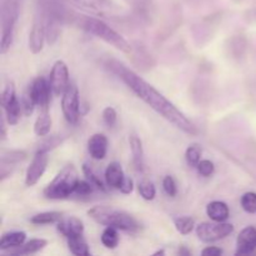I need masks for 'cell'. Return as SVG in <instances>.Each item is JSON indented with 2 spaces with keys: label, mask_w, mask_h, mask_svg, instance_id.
I'll use <instances>...</instances> for the list:
<instances>
[{
  "label": "cell",
  "mask_w": 256,
  "mask_h": 256,
  "mask_svg": "<svg viewBox=\"0 0 256 256\" xmlns=\"http://www.w3.org/2000/svg\"><path fill=\"white\" fill-rule=\"evenodd\" d=\"M48 162H49V156L48 152H36L32 162H30L29 168L26 169V174H25V185L26 186H34L42 174L45 172L48 166Z\"/></svg>",
  "instance_id": "10"
},
{
  "label": "cell",
  "mask_w": 256,
  "mask_h": 256,
  "mask_svg": "<svg viewBox=\"0 0 256 256\" xmlns=\"http://www.w3.org/2000/svg\"><path fill=\"white\" fill-rule=\"evenodd\" d=\"M175 228H176L178 232L182 235H188L194 230L195 228V222L192 218L190 216H182V218H176L174 220Z\"/></svg>",
  "instance_id": "28"
},
{
  "label": "cell",
  "mask_w": 256,
  "mask_h": 256,
  "mask_svg": "<svg viewBox=\"0 0 256 256\" xmlns=\"http://www.w3.org/2000/svg\"><path fill=\"white\" fill-rule=\"evenodd\" d=\"M48 245L45 239H32L30 242H24L20 246L12 248V249L6 250V254L9 255H30L40 252Z\"/></svg>",
  "instance_id": "18"
},
{
  "label": "cell",
  "mask_w": 256,
  "mask_h": 256,
  "mask_svg": "<svg viewBox=\"0 0 256 256\" xmlns=\"http://www.w3.org/2000/svg\"><path fill=\"white\" fill-rule=\"evenodd\" d=\"M242 208L249 214H256V192H245L242 196Z\"/></svg>",
  "instance_id": "31"
},
{
  "label": "cell",
  "mask_w": 256,
  "mask_h": 256,
  "mask_svg": "<svg viewBox=\"0 0 256 256\" xmlns=\"http://www.w3.org/2000/svg\"><path fill=\"white\" fill-rule=\"evenodd\" d=\"M256 250V228L246 226L236 239L235 255H250Z\"/></svg>",
  "instance_id": "13"
},
{
  "label": "cell",
  "mask_w": 256,
  "mask_h": 256,
  "mask_svg": "<svg viewBox=\"0 0 256 256\" xmlns=\"http://www.w3.org/2000/svg\"><path fill=\"white\" fill-rule=\"evenodd\" d=\"M154 255H165V252H164V250H159V252H155Z\"/></svg>",
  "instance_id": "42"
},
{
  "label": "cell",
  "mask_w": 256,
  "mask_h": 256,
  "mask_svg": "<svg viewBox=\"0 0 256 256\" xmlns=\"http://www.w3.org/2000/svg\"><path fill=\"white\" fill-rule=\"evenodd\" d=\"M198 172H199V174L202 175V176H210V175H212V172H214L215 170V166H214V162H210V160H200V162L198 164Z\"/></svg>",
  "instance_id": "36"
},
{
  "label": "cell",
  "mask_w": 256,
  "mask_h": 256,
  "mask_svg": "<svg viewBox=\"0 0 256 256\" xmlns=\"http://www.w3.org/2000/svg\"><path fill=\"white\" fill-rule=\"evenodd\" d=\"M52 129V116L49 114V108H42L39 116L34 124V132L38 136H46Z\"/></svg>",
  "instance_id": "21"
},
{
  "label": "cell",
  "mask_w": 256,
  "mask_h": 256,
  "mask_svg": "<svg viewBox=\"0 0 256 256\" xmlns=\"http://www.w3.org/2000/svg\"><path fill=\"white\" fill-rule=\"evenodd\" d=\"M68 246L74 255L88 256L90 255L89 245L85 242L82 235H75V236L68 238Z\"/></svg>",
  "instance_id": "24"
},
{
  "label": "cell",
  "mask_w": 256,
  "mask_h": 256,
  "mask_svg": "<svg viewBox=\"0 0 256 256\" xmlns=\"http://www.w3.org/2000/svg\"><path fill=\"white\" fill-rule=\"evenodd\" d=\"M234 232V226L228 222H202L196 226V235L202 242H212L224 239Z\"/></svg>",
  "instance_id": "6"
},
{
  "label": "cell",
  "mask_w": 256,
  "mask_h": 256,
  "mask_svg": "<svg viewBox=\"0 0 256 256\" xmlns=\"http://www.w3.org/2000/svg\"><path fill=\"white\" fill-rule=\"evenodd\" d=\"M30 94H32V99H34L35 104L38 106L42 108H49L50 102V95H52V85L50 82H48L44 76H39L29 85Z\"/></svg>",
  "instance_id": "11"
},
{
  "label": "cell",
  "mask_w": 256,
  "mask_h": 256,
  "mask_svg": "<svg viewBox=\"0 0 256 256\" xmlns=\"http://www.w3.org/2000/svg\"><path fill=\"white\" fill-rule=\"evenodd\" d=\"M88 150L92 159L102 160L106 156L108 139L104 134H94L88 142Z\"/></svg>",
  "instance_id": "16"
},
{
  "label": "cell",
  "mask_w": 256,
  "mask_h": 256,
  "mask_svg": "<svg viewBox=\"0 0 256 256\" xmlns=\"http://www.w3.org/2000/svg\"><path fill=\"white\" fill-rule=\"evenodd\" d=\"M179 254L180 255H190V254H192V252H190L189 250H186V248H185V246H182L179 249Z\"/></svg>",
  "instance_id": "41"
},
{
  "label": "cell",
  "mask_w": 256,
  "mask_h": 256,
  "mask_svg": "<svg viewBox=\"0 0 256 256\" xmlns=\"http://www.w3.org/2000/svg\"><path fill=\"white\" fill-rule=\"evenodd\" d=\"M45 38H46V22L44 14L39 10L29 35V50L32 54H39L42 52Z\"/></svg>",
  "instance_id": "9"
},
{
  "label": "cell",
  "mask_w": 256,
  "mask_h": 256,
  "mask_svg": "<svg viewBox=\"0 0 256 256\" xmlns=\"http://www.w3.org/2000/svg\"><path fill=\"white\" fill-rule=\"evenodd\" d=\"M162 188H164L165 192H166L169 196H175V195H176V184H175V180L172 179V176H170V175L164 178V180H162Z\"/></svg>",
  "instance_id": "38"
},
{
  "label": "cell",
  "mask_w": 256,
  "mask_h": 256,
  "mask_svg": "<svg viewBox=\"0 0 256 256\" xmlns=\"http://www.w3.org/2000/svg\"><path fill=\"white\" fill-rule=\"evenodd\" d=\"M2 109H4V114L8 120V124L9 125L18 124V122H19L20 119V115H22V102L18 100V98H15L14 100H12V102H8L6 105H4Z\"/></svg>",
  "instance_id": "23"
},
{
  "label": "cell",
  "mask_w": 256,
  "mask_h": 256,
  "mask_svg": "<svg viewBox=\"0 0 256 256\" xmlns=\"http://www.w3.org/2000/svg\"><path fill=\"white\" fill-rule=\"evenodd\" d=\"M62 2L99 15H108L112 12V6L109 0H62Z\"/></svg>",
  "instance_id": "14"
},
{
  "label": "cell",
  "mask_w": 256,
  "mask_h": 256,
  "mask_svg": "<svg viewBox=\"0 0 256 256\" xmlns=\"http://www.w3.org/2000/svg\"><path fill=\"white\" fill-rule=\"evenodd\" d=\"M62 219V212H44L35 214L30 218V222L35 225H49L56 224Z\"/></svg>",
  "instance_id": "25"
},
{
  "label": "cell",
  "mask_w": 256,
  "mask_h": 256,
  "mask_svg": "<svg viewBox=\"0 0 256 256\" xmlns=\"http://www.w3.org/2000/svg\"><path fill=\"white\" fill-rule=\"evenodd\" d=\"M20 12V0H2V42L0 52L5 54L12 44L15 24Z\"/></svg>",
  "instance_id": "5"
},
{
  "label": "cell",
  "mask_w": 256,
  "mask_h": 256,
  "mask_svg": "<svg viewBox=\"0 0 256 256\" xmlns=\"http://www.w3.org/2000/svg\"><path fill=\"white\" fill-rule=\"evenodd\" d=\"M108 66L128 85L129 89H132L138 95V98H140L145 104L149 105L164 119H166L168 122H172L178 129L182 130L186 134H196L198 129L194 122L188 119L184 112H180L172 102H169L164 95L160 94L152 85L140 78L136 72L128 69L124 64L116 62V60H112L108 62Z\"/></svg>",
  "instance_id": "1"
},
{
  "label": "cell",
  "mask_w": 256,
  "mask_h": 256,
  "mask_svg": "<svg viewBox=\"0 0 256 256\" xmlns=\"http://www.w3.org/2000/svg\"><path fill=\"white\" fill-rule=\"evenodd\" d=\"M58 232L65 238H72L75 235L84 234V224L80 219L75 216H70L68 219H62L59 222H56Z\"/></svg>",
  "instance_id": "15"
},
{
  "label": "cell",
  "mask_w": 256,
  "mask_h": 256,
  "mask_svg": "<svg viewBox=\"0 0 256 256\" xmlns=\"http://www.w3.org/2000/svg\"><path fill=\"white\" fill-rule=\"evenodd\" d=\"M222 252H222V249H220V248L208 246L202 250V256H219V255H222Z\"/></svg>",
  "instance_id": "40"
},
{
  "label": "cell",
  "mask_w": 256,
  "mask_h": 256,
  "mask_svg": "<svg viewBox=\"0 0 256 256\" xmlns=\"http://www.w3.org/2000/svg\"><path fill=\"white\" fill-rule=\"evenodd\" d=\"M65 138L62 135H52V136L46 138V139L42 140V142L38 146L36 152H49L50 150L55 149V148L59 146L62 142H64Z\"/></svg>",
  "instance_id": "29"
},
{
  "label": "cell",
  "mask_w": 256,
  "mask_h": 256,
  "mask_svg": "<svg viewBox=\"0 0 256 256\" xmlns=\"http://www.w3.org/2000/svg\"><path fill=\"white\" fill-rule=\"evenodd\" d=\"M130 149H132V159H134L135 166L139 170L144 169V150H142V142L138 135L132 134L129 136Z\"/></svg>",
  "instance_id": "22"
},
{
  "label": "cell",
  "mask_w": 256,
  "mask_h": 256,
  "mask_svg": "<svg viewBox=\"0 0 256 256\" xmlns=\"http://www.w3.org/2000/svg\"><path fill=\"white\" fill-rule=\"evenodd\" d=\"M82 172H84L85 176L88 178V180H89V182H92L96 189L102 190V192H105V190H106V188L104 186V184H102V182L100 180V178L95 174V172L92 170V168L90 166V165L88 164L82 165Z\"/></svg>",
  "instance_id": "32"
},
{
  "label": "cell",
  "mask_w": 256,
  "mask_h": 256,
  "mask_svg": "<svg viewBox=\"0 0 256 256\" xmlns=\"http://www.w3.org/2000/svg\"><path fill=\"white\" fill-rule=\"evenodd\" d=\"M16 98V94H15V86L14 82H9L6 85H5L4 90L2 92V105H6L8 102H10L12 100H14Z\"/></svg>",
  "instance_id": "35"
},
{
  "label": "cell",
  "mask_w": 256,
  "mask_h": 256,
  "mask_svg": "<svg viewBox=\"0 0 256 256\" xmlns=\"http://www.w3.org/2000/svg\"><path fill=\"white\" fill-rule=\"evenodd\" d=\"M72 22H74L76 26H79L80 29H82L84 32H89V34L95 35L99 39L104 40L108 44L112 45L114 48H116L118 50L122 52H126L130 54L132 52V45L119 34V32H115L114 29L109 26L108 24H105L102 20L96 19L94 16H88V15H79L75 14L72 18Z\"/></svg>",
  "instance_id": "2"
},
{
  "label": "cell",
  "mask_w": 256,
  "mask_h": 256,
  "mask_svg": "<svg viewBox=\"0 0 256 256\" xmlns=\"http://www.w3.org/2000/svg\"><path fill=\"white\" fill-rule=\"evenodd\" d=\"M62 109L65 119L70 124H76L80 116L79 90L74 82H70L62 98Z\"/></svg>",
  "instance_id": "7"
},
{
  "label": "cell",
  "mask_w": 256,
  "mask_h": 256,
  "mask_svg": "<svg viewBox=\"0 0 256 256\" xmlns=\"http://www.w3.org/2000/svg\"><path fill=\"white\" fill-rule=\"evenodd\" d=\"M79 178L78 172L72 165H66L52 182L44 189V196L48 199H68L74 195L75 188H76Z\"/></svg>",
  "instance_id": "4"
},
{
  "label": "cell",
  "mask_w": 256,
  "mask_h": 256,
  "mask_svg": "<svg viewBox=\"0 0 256 256\" xmlns=\"http://www.w3.org/2000/svg\"><path fill=\"white\" fill-rule=\"evenodd\" d=\"M102 242L106 249H115L119 244V234L118 229L112 226H106L102 234Z\"/></svg>",
  "instance_id": "26"
},
{
  "label": "cell",
  "mask_w": 256,
  "mask_h": 256,
  "mask_svg": "<svg viewBox=\"0 0 256 256\" xmlns=\"http://www.w3.org/2000/svg\"><path fill=\"white\" fill-rule=\"evenodd\" d=\"M25 239H26V234L24 232H6V234L2 235V240H0V250L6 252L12 248L20 246L22 244H24Z\"/></svg>",
  "instance_id": "20"
},
{
  "label": "cell",
  "mask_w": 256,
  "mask_h": 256,
  "mask_svg": "<svg viewBox=\"0 0 256 256\" xmlns=\"http://www.w3.org/2000/svg\"><path fill=\"white\" fill-rule=\"evenodd\" d=\"M206 214L212 222H222L229 218V206L222 202H212L208 204Z\"/></svg>",
  "instance_id": "19"
},
{
  "label": "cell",
  "mask_w": 256,
  "mask_h": 256,
  "mask_svg": "<svg viewBox=\"0 0 256 256\" xmlns=\"http://www.w3.org/2000/svg\"><path fill=\"white\" fill-rule=\"evenodd\" d=\"M200 156H202V148L198 144L190 145L185 152V160L188 165L192 168H196L200 162Z\"/></svg>",
  "instance_id": "27"
},
{
  "label": "cell",
  "mask_w": 256,
  "mask_h": 256,
  "mask_svg": "<svg viewBox=\"0 0 256 256\" xmlns=\"http://www.w3.org/2000/svg\"><path fill=\"white\" fill-rule=\"evenodd\" d=\"M116 119H118V114L116 112H115L114 108L112 106L105 108L104 112H102V120H104L105 124H106L108 126H112V125H115V122H116Z\"/></svg>",
  "instance_id": "37"
},
{
  "label": "cell",
  "mask_w": 256,
  "mask_h": 256,
  "mask_svg": "<svg viewBox=\"0 0 256 256\" xmlns=\"http://www.w3.org/2000/svg\"><path fill=\"white\" fill-rule=\"evenodd\" d=\"M119 190L122 194H130V192H132V190H134V182H132V179L125 176Z\"/></svg>",
  "instance_id": "39"
},
{
  "label": "cell",
  "mask_w": 256,
  "mask_h": 256,
  "mask_svg": "<svg viewBox=\"0 0 256 256\" xmlns=\"http://www.w3.org/2000/svg\"><path fill=\"white\" fill-rule=\"evenodd\" d=\"M124 178V172L119 162H114L108 165L106 170H105V182H106L108 186L112 189H120Z\"/></svg>",
  "instance_id": "17"
},
{
  "label": "cell",
  "mask_w": 256,
  "mask_h": 256,
  "mask_svg": "<svg viewBox=\"0 0 256 256\" xmlns=\"http://www.w3.org/2000/svg\"><path fill=\"white\" fill-rule=\"evenodd\" d=\"M28 154L22 150H2V164H0V176L2 180H4L5 178L9 176L10 174L14 170V165H16L18 162H22L26 159Z\"/></svg>",
  "instance_id": "12"
},
{
  "label": "cell",
  "mask_w": 256,
  "mask_h": 256,
  "mask_svg": "<svg viewBox=\"0 0 256 256\" xmlns=\"http://www.w3.org/2000/svg\"><path fill=\"white\" fill-rule=\"evenodd\" d=\"M88 215L98 224L105 226H112L124 232H136L139 224L136 220L122 210L114 209L110 206H94L88 210Z\"/></svg>",
  "instance_id": "3"
},
{
  "label": "cell",
  "mask_w": 256,
  "mask_h": 256,
  "mask_svg": "<svg viewBox=\"0 0 256 256\" xmlns=\"http://www.w3.org/2000/svg\"><path fill=\"white\" fill-rule=\"evenodd\" d=\"M138 188H139V192L144 200H149L150 202L156 195V189H155L154 184L150 180H142L139 182V185H138Z\"/></svg>",
  "instance_id": "30"
},
{
  "label": "cell",
  "mask_w": 256,
  "mask_h": 256,
  "mask_svg": "<svg viewBox=\"0 0 256 256\" xmlns=\"http://www.w3.org/2000/svg\"><path fill=\"white\" fill-rule=\"evenodd\" d=\"M22 102V112H24V114L26 115V116H29V115L34 112V106L36 105L35 104L34 99H32V94H30L29 86H28V89L25 90L24 94H22V102Z\"/></svg>",
  "instance_id": "33"
},
{
  "label": "cell",
  "mask_w": 256,
  "mask_h": 256,
  "mask_svg": "<svg viewBox=\"0 0 256 256\" xmlns=\"http://www.w3.org/2000/svg\"><path fill=\"white\" fill-rule=\"evenodd\" d=\"M50 85H52V94L59 96L64 94L66 88L69 86V69L62 60H58L52 65L49 78Z\"/></svg>",
  "instance_id": "8"
},
{
  "label": "cell",
  "mask_w": 256,
  "mask_h": 256,
  "mask_svg": "<svg viewBox=\"0 0 256 256\" xmlns=\"http://www.w3.org/2000/svg\"><path fill=\"white\" fill-rule=\"evenodd\" d=\"M92 192H94V185L92 182H88V180H79L76 188H75L74 194L78 195V196H88Z\"/></svg>",
  "instance_id": "34"
}]
</instances>
